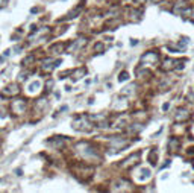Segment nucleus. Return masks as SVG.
<instances>
[{"label": "nucleus", "mask_w": 194, "mask_h": 193, "mask_svg": "<svg viewBox=\"0 0 194 193\" xmlns=\"http://www.w3.org/2000/svg\"><path fill=\"white\" fill-rule=\"evenodd\" d=\"M191 15H193V17H191V18H193V21H194V11H193V14H191Z\"/></svg>", "instance_id": "18"}, {"label": "nucleus", "mask_w": 194, "mask_h": 193, "mask_svg": "<svg viewBox=\"0 0 194 193\" xmlns=\"http://www.w3.org/2000/svg\"><path fill=\"white\" fill-rule=\"evenodd\" d=\"M12 111H14L15 114H21V113H24V110H26V102L24 100H21V99H18V100H15L14 104H12Z\"/></svg>", "instance_id": "3"}, {"label": "nucleus", "mask_w": 194, "mask_h": 193, "mask_svg": "<svg viewBox=\"0 0 194 193\" xmlns=\"http://www.w3.org/2000/svg\"><path fill=\"white\" fill-rule=\"evenodd\" d=\"M190 119V114L187 110H177V114H176V120L180 122V120H188Z\"/></svg>", "instance_id": "4"}, {"label": "nucleus", "mask_w": 194, "mask_h": 193, "mask_svg": "<svg viewBox=\"0 0 194 193\" xmlns=\"http://www.w3.org/2000/svg\"><path fill=\"white\" fill-rule=\"evenodd\" d=\"M158 61H159V55L156 52H147L141 58V64H143V66H150V67L156 66Z\"/></svg>", "instance_id": "2"}, {"label": "nucleus", "mask_w": 194, "mask_h": 193, "mask_svg": "<svg viewBox=\"0 0 194 193\" xmlns=\"http://www.w3.org/2000/svg\"><path fill=\"white\" fill-rule=\"evenodd\" d=\"M153 2H162V0H153Z\"/></svg>", "instance_id": "19"}, {"label": "nucleus", "mask_w": 194, "mask_h": 193, "mask_svg": "<svg viewBox=\"0 0 194 193\" xmlns=\"http://www.w3.org/2000/svg\"><path fill=\"white\" fill-rule=\"evenodd\" d=\"M134 91H135V84H131V85H127L121 93L126 96V94H131V93H134Z\"/></svg>", "instance_id": "12"}, {"label": "nucleus", "mask_w": 194, "mask_h": 193, "mask_svg": "<svg viewBox=\"0 0 194 193\" xmlns=\"http://www.w3.org/2000/svg\"><path fill=\"white\" fill-rule=\"evenodd\" d=\"M91 123L88 122V117L86 116H79V117H76V120L73 122V126L74 129H79V131H89L91 129Z\"/></svg>", "instance_id": "1"}, {"label": "nucleus", "mask_w": 194, "mask_h": 193, "mask_svg": "<svg viewBox=\"0 0 194 193\" xmlns=\"http://www.w3.org/2000/svg\"><path fill=\"white\" fill-rule=\"evenodd\" d=\"M41 87V84H40V81H35V82H32L31 85H29V90L28 91L29 93H35V91H38V88Z\"/></svg>", "instance_id": "8"}, {"label": "nucleus", "mask_w": 194, "mask_h": 193, "mask_svg": "<svg viewBox=\"0 0 194 193\" xmlns=\"http://www.w3.org/2000/svg\"><path fill=\"white\" fill-rule=\"evenodd\" d=\"M140 158V152H137L135 155H131L127 160H124V163H123V167H127L129 164H132V163H137V160Z\"/></svg>", "instance_id": "5"}, {"label": "nucleus", "mask_w": 194, "mask_h": 193, "mask_svg": "<svg viewBox=\"0 0 194 193\" xmlns=\"http://www.w3.org/2000/svg\"><path fill=\"white\" fill-rule=\"evenodd\" d=\"M85 73H86V70H85L84 67H81L79 70H76V72H74V78H73V81L81 79V78H82V75H85Z\"/></svg>", "instance_id": "9"}, {"label": "nucleus", "mask_w": 194, "mask_h": 193, "mask_svg": "<svg viewBox=\"0 0 194 193\" xmlns=\"http://www.w3.org/2000/svg\"><path fill=\"white\" fill-rule=\"evenodd\" d=\"M176 61L174 59H165L164 61V64H165V66H161V69L162 70H169V69H174L176 66H173V64H174Z\"/></svg>", "instance_id": "7"}, {"label": "nucleus", "mask_w": 194, "mask_h": 193, "mask_svg": "<svg viewBox=\"0 0 194 193\" xmlns=\"http://www.w3.org/2000/svg\"><path fill=\"white\" fill-rule=\"evenodd\" d=\"M81 11H82V8H81V6H79V8H76L74 11H71V12H70V14H68V18H74V17H77L76 14H79V12H81Z\"/></svg>", "instance_id": "14"}, {"label": "nucleus", "mask_w": 194, "mask_h": 193, "mask_svg": "<svg viewBox=\"0 0 194 193\" xmlns=\"http://www.w3.org/2000/svg\"><path fill=\"white\" fill-rule=\"evenodd\" d=\"M103 49H105V46H103V43H97V44H96V50H99L100 53L103 52Z\"/></svg>", "instance_id": "15"}, {"label": "nucleus", "mask_w": 194, "mask_h": 193, "mask_svg": "<svg viewBox=\"0 0 194 193\" xmlns=\"http://www.w3.org/2000/svg\"><path fill=\"white\" fill-rule=\"evenodd\" d=\"M169 148H171V151H177V148H179V140H177V138H171L170 143H169Z\"/></svg>", "instance_id": "10"}, {"label": "nucleus", "mask_w": 194, "mask_h": 193, "mask_svg": "<svg viewBox=\"0 0 194 193\" xmlns=\"http://www.w3.org/2000/svg\"><path fill=\"white\" fill-rule=\"evenodd\" d=\"M156 157H158V152L153 149V151L149 154V161H150L152 164H156Z\"/></svg>", "instance_id": "11"}, {"label": "nucleus", "mask_w": 194, "mask_h": 193, "mask_svg": "<svg viewBox=\"0 0 194 193\" xmlns=\"http://www.w3.org/2000/svg\"><path fill=\"white\" fill-rule=\"evenodd\" d=\"M20 91V90L17 88V85H9L5 91H3V94H8V96H12V94H17Z\"/></svg>", "instance_id": "6"}, {"label": "nucleus", "mask_w": 194, "mask_h": 193, "mask_svg": "<svg viewBox=\"0 0 194 193\" xmlns=\"http://www.w3.org/2000/svg\"><path fill=\"white\" fill-rule=\"evenodd\" d=\"M6 2H8V0H0V6H5Z\"/></svg>", "instance_id": "16"}, {"label": "nucleus", "mask_w": 194, "mask_h": 193, "mask_svg": "<svg viewBox=\"0 0 194 193\" xmlns=\"http://www.w3.org/2000/svg\"><path fill=\"white\" fill-rule=\"evenodd\" d=\"M169 107H170L169 104H164V107H162V110H164V111H167V110H169Z\"/></svg>", "instance_id": "17"}, {"label": "nucleus", "mask_w": 194, "mask_h": 193, "mask_svg": "<svg viewBox=\"0 0 194 193\" xmlns=\"http://www.w3.org/2000/svg\"><path fill=\"white\" fill-rule=\"evenodd\" d=\"M129 79V73L127 72H121L120 75H118V81L121 82V81H127Z\"/></svg>", "instance_id": "13"}]
</instances>
